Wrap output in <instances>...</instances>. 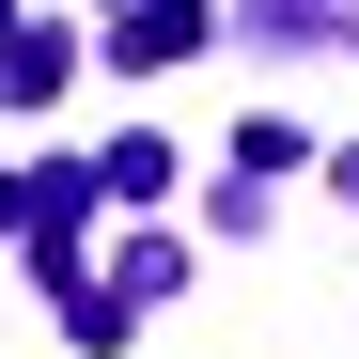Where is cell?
Listing matches in <instances>:
<instances>
[{"label": "cell", "mask_w": 359, "mask_h": 359, "mask_svg": "<svg viewBox=\"0 0 359 359\" xmlns=\"http://www.w3.org/2000/svg\"><path fill=\"white\" fill-rule=\"evenodd\" d=\"M328 188H344V203H359V141H344V156H328Z\"/></svg>", "instance_id": "1"}]
</instances>
